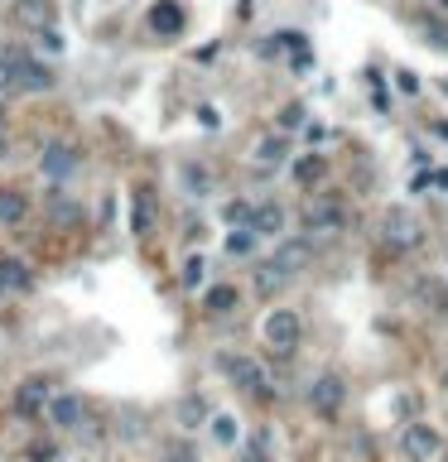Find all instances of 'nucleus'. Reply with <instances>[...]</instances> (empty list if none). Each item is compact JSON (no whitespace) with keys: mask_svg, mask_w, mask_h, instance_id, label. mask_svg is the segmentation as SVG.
Listing matches in <instances>:
<instances>
[{"mask_svg":"<svg viewBox=\"0 0 448 462\" xmlns=\"http://www.w3.org/2000/svg\"><path fill=\"white\" fill-rule=\"evenodd\" d=\"M444 97H448V77H444Z\"/></svg>","mask_w":448,"mask_h":462,"instance_id":"obj_38","label":"nucleus"},{"mask_svg":"<svg viewBox=\"0 0 448 462\" xmlns=\"http://www.w3.org/2000/svg\"><path fill=\"white\" fill-rule=\"evenodd\" d=\"M203 275H208V260H203V255H188L183 270H179V284H183V289H198V284H203Z\"/></svg>","mask_w":448,"mask_h":462,"instance_id":"obj_30","label":"nucleus"},{"mask_svg":"<svg viewBox=\"0 0 448 462\" xmlns=\"http://www.w3.org/2000/svg\"><path fill=\"white\" fill-rule=\"evenodd\" d=\"M15 20L34 34V29L58 25V10H53V0H15Z\"/></svg>","mask_w":448,"mask_h":462,"instance_id":"obj_16","label":"nucleus"},{"mask_svg":"<svg viewBox=\"0 0 448 462\" xmlns=\"http://www.w3.org/2000/svg\"><path fill=\"white\" fill-rule=\"evenodd\" d=\"M444 390H448V366H444Z\"/></svg>","mask_w":448,"mask_h":462,"instance_id":"obj_37","label":"nucleus"},{"mask_svg":"<svg viewBox=\"0 0 448 462\" xmlns=\"http://www.w3.org/2000/svg\"><path fill=\"white\" fill-rule=\"evenodd\" d=\"M395 87H400V92H410V97H415V92H419V77L410 73V68H400V73H395Z\"/></svg>","mask_w":448,"mask_h":462,"instance_id":"obj_33","label":"nucleus"},{"mask_svg":"<svg viewBox=\"0 0 448 462\" xmlns=\"http://www.w3.org/2000/svg\"><path fill=\"white\" fill-rule=\"evenodd\" d=\"M299 333H304V323H299L294 308H270L265 323H261V337H265V347L275 352V357H289V352L299 347Z\"/></svg>","mask_w":448,"mask_h":462,"instance_id":"obj_1","label":"nucleus"},{"mask_svg":"<svg viewBox=\"0 0 448 462\" xmlns=\"http://www.w3.org/2000/svg\"><path fill=\"white\" fill-rule=\"evenodd\" d=\"M251 212H256V203H227V207H222V217H227L232 227H251Z\"/></svg>","mask_w":448,"mask_h":462,"instance_id":"obj_32","label":"nucleus"},{"mask_svg":"<svg viewBox=\"0 0 448 462\" xmlns=\"http://www.w3.org/2000/svg\"><path fill=\"white\" fill-rule=\"evenodd\" d=\"M179 179L188 183V193H193V198H208V193H212L208 169H198V164H183V169H179Z\"/></svg>","mask_w":448,"mask_h":462,"instance_id":"obj_26","label":"nucleus"},{"mask_svg":"<svg viewBox=\"0 0 448 462\" xmlns=\"http://www.w3.org/2000/svg\"><path fill=\"white\" fill-rule=\"evenodd\" d=\"M410 294L429 308V313H439V318H448V284H439V280H429V275H419L415 284H410Z\"/></svg>","mask_w":448,"mask_h":462,"instance_id":"obj_17","label":"nucleus"},{"mask_svg":"<svg viewBox=\"0 0 448 462\" xmlns=\"http://www.w3.org/2000/svg\"><path fill=\"white\" fill-rule=\"evenodd\" d=\"M237 304H241V294L232 289V284H212V289L203 294L208 318H227V313H237Z\"/></svg>","mask_w":448,"mask_h":462,"instance_id":"obj_22","label":"nucleus"},{"mask_svg":"<svg viewBox=\"0 0 448 462\" xmlns=\"http://www.w3.org/2000/svg\"><path fill=\"white\" fill-rule=\"evenodd\" d=\"M155 222H159V207H155V188H131V236H155Z\"/></svg>","mask_w":448,"mask_h":462,"instance_id":"obj_11","label":"nucleus"},{"mask_svg":"<svg viewBox=\"0 0 448 462\" xmlns=\"http://www.w3.org/2000/svg\"><path fill=\"white\" fill-rule=\"evenodd\" d=\"M285 284H289V275L275 265V260H256V294H261V299H275Z\"/></svg>","mask_w":448,"mask_h":462,"instance_id":"obj_21","label":"nucleus"},{"mask_svg":"<svg viewBox=\"0 0 448 462\" xmlns=\"http://www.w3.org/2000/svg\"><path fill=\"white\" fill-rule=\"evenodd\" d=\"M183 5L179 0H155V5L145 10V25H150V34H159V39H179L183 34Z\"/></svg>","mask_w":448,"mask_h":462,"instance_id":"obj_10","label":"nucleus"},{"mask_svg":"<svg viewBox=\"0 0 448 462\" xmlns=\"http://www.w3.org/2000/svg\"><path fill=\"white\" fill-rule=\"evenodd\" d=\"M285 159H289V135L285 130H265V135L251 145V164H261V169H280Z\"/></svg>","mask_w":448,"mask_h":462,"instance_id":"obj_13","label":"nucleus"},{"mask_svg":"<svg viewBox=\"0 0 448 462\" xmlns=\"http://www.w3.org/2000/svg\"><path fill=\"white\" fill-rule=\"evenodd\" d=\"M49 212H53V222H68V227H77V222H82V207H77L68 193H53Z\"/></svg>","mask_w":448,"mask_h":462,"instance_id":"obj_28","label":"nucleus"},{"mask_svg":"<svg viewBox=\"0 0 448 462\" xmlns=\"http://www.w3.org/2000/svg\"><path fill=\"white\" fill-rule=\"evenodd\" d=\"M15 92H20V82H15V58H10V49L0 44V101L15 97Z\"/></svg>","mask_w":448,"mask_h":462,"instance_id":"obj_27","label":"nucleus"},{"mask_svg":"<svg viewBox=\"0 0 448 462\" xmlns=\"http://www.w3.org/2000/svg\"><path fill=\"white\" fill-rule=\"evenodd\" d=\"M77 145H63V140H49L44 145V159H39V169H44V179H53V183H63V179H73L77 174Z\"/></svg>","mask_w":448,"mask_h":462,"instance_id":"obj_8","label":"nucleus"},{"mask_svg":"<svg viewBox=\"0 0 448 462\" xmlns=\"http://www.w3.org/2000/svg\"><path fill=\"white\" fill-rule=\"evenodd\" d=\"M323 174H328V154H299V159L289 164V179L299 183V188L323 183Z\"/></svg>","mask_w":448,"mask_h":462,"instance_id":"obj_18","label":"nucleus"},{"mask_svg":"<svg viewBox=\"0 0 448 462\" xmlns=\"http://www.w3.org/2000/svg\"><path fill=\"white\" fill-rule=\"evenodd\" d=\"M0 284H5V294H25V289H34V270L20 255H5L0 260Z\"/></svg>","mask_w":448,"mask_h":462,"instance_id":"obj_19","label":"nucleus"},{"mask_svg":"<svg viewBox=\"0 0 448 462\" xmlns=\"http://www.w3.org/2000/svg\"><path fill=\"white\" fill-rule=\"evenodd\" d=\"M53 419V429H63V434H77L82 424L92 419V405L82 395H73V390H63V395H53L49 400V409H44Z\"/></svg>","mask_w":448,"mask_h":462,"instance_id":"obj_6","label":"nucleus"},{"mask_svg":"<svg viewBox=\"0 0 448 462\" xmlns=\"http://www.w3.org/2000/svg\"><path fill=\"white\" fill-rule=\"evenodd\" d=\"M10 58H15V82H20V92H53V68L44 63L34 49H10Z\"/></svg>","mask_w":448,"mask_h":462,"instance_id":"obj_5","label":"nucleus"},{"mask_svg":"<svg viewBox=\"0 0 448 462\" xmlns=\"http://www.w3.org/2000/svg\"><path fill=\"white\" fill-rule=\"evenodd\" d=\"M343 227H347V207L338 203V198H318V203L304 207V236H314V241L338 236Z\"/></svg>","mask_w":448,"mask_h":462,"instance_id":"obj_4","label":"nucleus"},{"mask_svg":"<svg viewBox=\"0 0 448 462\" xmlns=\"http://www.w3.org/2000/svg\"><path fill=\"white\" fill-rule=\"evenodd\" d=\"M49 400H53V390H49L44 376H29V381L15 385V409L25 414V419H34L39 409H49Z\"/></svg>","mask_w":448,"mask_h":462,"instance_id":"obj_14","label":"nucleus"},{"mask_svg":"<svg viewBox=\"0 0 448 462\" xmlns=\"http://www.w3.org/2000/svg\"><path fill=\"white\" fill-rule=\"evenodd\" d=\"M212 438H217V443L222 448H232V443H237V419H232V414H212Z\"/></svg>","mask_w":448,"mask_h":462,"instance_id":"obj_31","label":"nucleus"},{"mask_svg":"<svg viewBox=\"0 0 448 462\" xmlns=\"http://www.w3.org/2000/svg\"><path fill=\"white\" fill-rule=\"evenodd\" d=\"M343 405H347V381H343L338 371H323V376L309 385V409H314L323 424H333L338 414H343Z\"/></svg>","mask_w":448,"mask_h":462,"instance_id":"obj_3","label":"nucleus"},{"mask_svg":"<svg viewBox=\"0 0 448 462\" xmlns=\"http://www.w3.org/2000/svg\"><path fill=\"white\" fill-rule=\"evenodd\" d=\"M34 53H63L68 49V39L58 34V25H49V29H34V44H29Z\"/></svg>","mask_w":448,"mask_h":462,"instance_id":"obj_24","label":"nucleus"},{"mask_svg":"<svg viewBox=\"0 0 448 462\" xmlns=\"http://www.w3.org/2000/svg\"><path fill=\"white\" fill-rule=\"evenodd\" d=\"M304 116H309V106H304V101H289V106H280V116H275V130H285V135H289V130H299V126H304Z\"/></svg>","mask_w":448,"mask_h":462,"instance_id":"obj_29","label":"nucleus"},{"mask_svg":"<svg viewBox=\"0 0 448 462\" xmlns=\"http://www.w3.org/2000/svg\"><path fill=\"white\" fill-rule=\"evenodd\" d=\"M270 260H275V265H280V270H285V275L294 280V275H299V270L314 260V236H294V241L285 236V241L275 246V255H270Z\"/></svg>","mask_w":448,"mask_h":462,"instance_id":"obj_12","label":"nucleus"},{"mask_svg":"<svg viewBox=\"0 0 448 462\" xmlns=\"http://www.w3.org/2000/svg\"><path fill=\"white\" fill-rule=\"evenodd\" d=\"M439 10H448V0H439Z\"/></svg>","mask_w":448,"mask_h":462,"instance_id":"obj_39","label":"nucleus"},{"mask_svg":"<svg viewBox=\"0 0 448 462\" xmlns=\"http://www.w3.org/2000/svg\"><path fill=\"white\" fill-rule=\"evenodd\" d=\"M25 212H29V198L20 193V188L0 183V227H20V222H25Z\"/></svg>","mask_w":448,"mask_h":462,"instance_id":"obj_20","label":"nucleus"},{"mask_svg":"<svg viewBox=\"0 0 448 462\" xmlns=\"http://www.w3.org/2000/svg\"><path fill=\"white\" fill-rule=\"evenodd\" d=\"M381 231H386V241L395 246V251H415L419 246V222H415V212L410 207H386V217H381Z\"/></svg>","mask_w":448,"mask_h":462,"instance_id":"obj_7","label":"nucleus"},{"mask_svg":"<svg viewBox=\"0 0 448 462\" xmlns=\"http://www.w3.org/2000/svg\"><path fill=\"white\" fill-rule=\"evenodd\" d=\"M285 222H289V212L280 203H256V212H251V227L261 231V241H280V236H285Z\"/></svg>","mask_w":448,"mask_h":462,"instance_id":"obj_15","label":"nucleus"},{"mask_svg":"<svg viewBox=\"0 0 448 462\" xmlns=\"http://www.w3.org/2000/svg\"><path fill=\"white\" fill-rule=\"evenodd\" d=\"M203 424H208L203 395H183V400H179V429H203Z\"/></svg>","mask_w":448,"mask_h":462,"instance_id":"obj_23","label":"nucleus"},{"mask_svg":"<svg viewBox=\"0 0 448 462\" xmlns=\"http://www.w3.org/2000/svg\"><path fill=\"white\" fill-rule=\"evenodd\" d=\"M439 434L429 429V424H405V434H400V453L410 462H434L439 458Z\"/></svg>","mask_w":448,"mask_h":462,"instance_id":"obj_9","label":"nucleus"},{"mask_svg":"<svg viewBox=\"0 0 448 462\" xmlns=\"http://www.w3.org/2000/svg\"><path fill=\"white\" fill-rule=\"evenodd\" d=\"M164 462H198V453H193V448H169Z\"/></svg>","mask_w":448,"mask_h":462,"instance_id":"obj_34","label":"nucleus"},{"mask_svg":"<svg viewBox=\"0 0 448 462\" xmlns=\"http://www.w3.org/2000/svg\"><path fill=\"white\" fill-rule=\"evenodd\" d=\"M246 462H270V458H265V438H261V443H251V453H246Z\"/></svg>","mask_w":448,"mask_h":462,"instance_id":"obj_36","label":"nucleus"},{"mask_svg":"<svg viewBox=\"0 0 448 462\" xmlns=\"http://www.w3.org/2000/svg\"><path fill=\"white\" fill-rule=\"evenodd\" d=\"M217 371L227 376L237 390H246V395H270V376H265V366L256 357H237V352H227V357H217Z\"/></svg>","mask_w":448,"mask_h":462,"instance_id":"obj_2","label":"nucleus"},{"mask_svg":"<svg viewBox=\"0 0 448 462\" xmlns=\"http://www.w3.org/2000/svg\"><path fill=\"white\" fill-rule=\"evenodd\" d=\"M29 458H34V462H53V448H49V443H34Z\"/></svg>","mask_w":448,"mask_h":462,"instance_id":"obj_35","label":"nucleus"},{"mask_svg":"<svg viewBox=\"0 0 448 462\" xmlns=\"http://www.w3.org/2000/svg\"><path fill=\"white\" fill-rule=\"evenodd\" d=\"M256 246H261V231H256V227H237V231L227 236V251L232 255H251Z\"/></svg>","mask_w":448,"mask_h":462,"instance_id":"obj_25","label":"nucleus"},{"mask_svg":"<svg viewBox=\"0 0 448 462\" xmlns=\"http://www.w3.org/2000/svg\"><path fill=\"white\" fill-rule=\"evenodd\" d=\"M0 294H5V284H0Z\"/></svg>","mask_w":448,"mask_h":462,"instance_id":"obj_40","label":"nucleus"}]
</instances>
